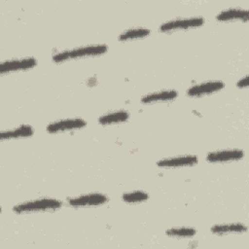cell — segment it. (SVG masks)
<instances>
[{"label": "cell", "mask_w": 249, "mask_h": 249, "mask_svg": "<svg viewBox=\"0 0 249 249\" xmlns=\"http://www.w3.org/2000/svg\"><path fill=\"white\" fill-rule=\"evenodd\" d=\"M108 47L106 44H90L86 46L76 47L70 50L61 51L53 55L52 59L53 62L60 63L72 59H79L84 57H91L102 55L107 53Z\"/></svg>", "instance_id": "1"}, {"label": "cell", "mask_w": 249, "mask_h": 249, "mask_svg": "<svg viewBox=\"0 0 249 249\" xmlns=\"http://www.w3.org/2000/svg\"><path fill=\"white\" fill-rule=\"evenodd\" d=\"M62 202L53 197H42L21 202L13 207V212L17 214L36 213L45 211H53L61 207Z\"/></svg>", "instance_id": "2"}, {"label": "cell", "mask_w": 249, "mask_h": 249, "mask_svg": "<svg viewBox=\"0 0 249 249\" xmlns=\"http://www.w3.org/2000/svg\"><path fill=\"white\" fill-rule=\"evenodd\" d=\"M205 19L202 17H188L176 18L162 22L160 25V32H172L179 30H186L191 28H197L204 24Z\"/></svg>", "instance_id": "3"}, {"label": "cell", "mask_w": 249, "mask_h": 249, "mask_svg": "<svg viewBox=\"0 0 249 249\" xmlns=\"http://www.w3.org/2000/svg\"><path fill=\"white\" fill-rule=\"evenodd\" d=\"M86 126L87 122L82 118H66L50 123L46 130L49 133H62L82 129Z\"/></svg>", "instance_id": "4"}, {"label": "cell", "mask_w": 249, "mask_h": 249, "mask_svg": "<svg viewBox=\"0 0 249 249\" xmlns=\"http://www.w3.org/2000/svg\"><path fill=\"white\" fill-rule=\"evenodd\" d=\"M109 197L101 193H89L84 194L79 196L68 198V204L75 208L82 207H95L107 203Z\"/></svg>", "instance_id": "5"}, {"label": "cell", "mask_w": 249, "mask_h": 249, "mask_svg": "<svg viewBox=\"0 0 249 249\" xmlns=\"http://www.w3.org/2000/svg\"><path fill=\"white\" fill-rule=\"evenodd\" d=\"M37 59L34 56L13 58L2 61L0 64V73L2 75L13 72L25 71L34 68L37 65Z\"/></svg>", "instance_id": "6"}, {"label": "cell", "mask_w": 249, "mask_h": 249, "mask_svg": "<svg viewBox=\"0 0 249 249\" xmlns=\"http://www.w3.org/2000/svg\"><path fill=\"white\" fill-rule=\"evenodd\" d=\"M225 88V83L221 80H211L191 86L186 94L190 97H201L221 91Z\"/></svg>", "instance_id": "7"}, {"label": "cell", "mask_w": 249, "mask_h": 249, "mask_svg": "<svg viewBox=\"0 0 249 249\" xmlns=\"http://www.w3.org/2000/svg\"><path fill=\"white\" fill-rule=\"evenodd\" d=\"M198 162V158L196 155H183L172 158L161 159L157 162L160 168H180L194 166Z\"/></svg>", "instance_id": "8"}, {"label": "cell", "mask_w": 249, "mask_h": 249, "mask_svg": "<svg viewBox=\"0 0 249 249\" xmlns=\"http://www.w3.org/2000/svg\"><path fill=\"white\" fill-rule=\"evenodd\" d=\"M244 158V152L240 149H228L210 152L206 155V160L213 163L218 162H230L242 160Z\"/></svg>", "instance_id": "9"}, {"label": "cell", "mask_w": 249, "mask_h": 249, "mask_svg": "<svg viewBox=\"0 0 249 249\" xmlns=\"http://www.w3.org/2000/svg\"><path fill=\"white\" fill-rule=\"evenodd\" d=\"M178 96L177 90L170 89H162L159 91L149 92L141 97V103L143 104H155V103H164L170 102L176 99Z\"/></svg>", "instance_id": "10"}, {"label": "cell", "mask_w": 249, "mask_h": 249, "mask_svg": "<svg viewBox=\"0 0 249 249\" xmlns=\"http://www.w3.org/2000/svg\"><path fill=\"white\" fill-rule=\"evenodd\" d=\"M216 19L219 21H231V20H248V10L243 8H229L217 14Z\"/></svg>", "instance_id": "11"}, {"label": "cell", "mask_w": 249, "mask_h": 249, "mask_svg": "<svg viewBox=\"0 0 249 249\" xmlns=\"http://www.w3.org/2000/svg\"><path fill=\"white\" fill-rule=\"evenodd\" d=\"M34 134V128L29 124H20L18 127L3 130L0 132V140H9V139H18V138H26Z\"/></svg>", "instance_id": "12"}, {"label": "cell", "mask_w": 249, "mask_h": 249, "mask_svg": "<svg viewBox=\"0 0 249 249\" xmlns=\"http://www.w3.org/2000/svg\"><path fill=\"white\" fill-rule=\"evenodd\" d=\"M248 231V228L243 223H227L216 224L211 228V231L217 235H225L231 233H244Z\"/></svg>", "instance_id": "13"}, {"label": "cell", "mask_w": 249, "mask_h": 249, "mask_svg": "<svg viewBox=\"0 0 249 249\" xmlns=\"http://www.w3.org/2000/svg\"><path fill=\"white\" fill-rule=\"evenodd\" d=\"M130 115L126 110H117L108 112L98 118V123L102 125H112L125 123Z\"/></svg>", "instance_id": "14"}, {"label": "cell", "mask_w": 249, "mask_h": 249, "mask_svg": "<svg viewBox=\"0 0 249 249\" xmlns=\"http://www.w3.org/2000/svg\"><path fill=\"white\" fill-rule=\"evenodd\" d=\"M150 33H151V30L146 27L129 28V29L123 31L118 36V40L121 42H126V41H131V40L143 39V38L149 36Z\"/></svg>", "instance_id": "15"}, {"label": "cell", "mask_w": 249, "mask_h": 249, "mask_svg": "<svg viewBox=\"0 0 249 249\" xmlns=\"http://www.w3.org/2000/svg\"><path fill=\"white\" fill-rule=\"evenodd\" d=\"M165 234L174 238H191L196 234V230L190 227L170 228L165 231Z\"/></svg>", "instance_id": "16"}, {"label": "cell", "mask_w": 249, "mask_h": 249, "mask_svg": "<svg viewBox=\"0 0 249 249\" xmlns=\"http://www.w3.org/2000/svg\"><path fill=\"white\" fill-rule=\"evenodd\" d=\"M149 198V194L144 191H132L124 193L122 195L123 201L130 204L134 203H141L143 201H146Z\"/></svg>", "instance_id": "17"}, {"label": "cell", "mask_w": 249, "mask_h": 249, "mask_svg": "<svg viewBox=\"0 0 249 249\" xmlns=\"http://www.w3.org/2000/svg\"><path fill=\"white\" fill-rule=\"evenodd\" d=\"M236 87L238 89H245V88H247L248 87V76L246 75L243 78L239 79L237 81V83H236Z\"/></svg>", "instance_id": "18"}]
</instances>
